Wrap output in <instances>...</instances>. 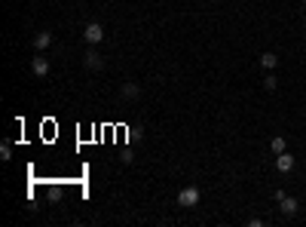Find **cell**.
Wrapping results in <instances>:
<instances>
[{
  "label": "cell",
  "instance_id": "6",
  "mask_svg": "<svg viewBox=\"0 0 306 227\" xmlns=\"http://www.w3.org/2000/svg\"><path fill=\"white\" fill-rule=\"evenodd\" d=\"M294 163H297V160H294V157H291L288 151L276 154V169H279V172H291V169H294Z\"/></svg>",
  "mask_w": 306,
  "mask_h": 227
},
{
  "label": "cell",
  "instance_id": "3",
  "mask_svg": "<svg viewBox=\"0 0 306 227\" xmlns=\"http://www.w3.org/2000/svg\"><path fill=\"white\" fill-rule=\"evenodd\" d=\"M31 74L34 77H46L49 74V59L46 55H34L31 59Z\"/></svg>",
  "mask_w": 306,
  "mask_h": 227
},
{
  "label": "cell",
  "instance_id": "11",
  "mask_svg": "<svg viewBox=\"0 0 306 227\" xmlns=\"http://www.w3.org/2000/svg\"><path fill=\"white\" fill-rule=\"evenodd\" d=\"M0 160H3V163H9V160H13V144H9V141H3V144H0Z\"/></svg>",
  "mask_w": 306,
  "mask_h": 227
},
{
  "label": "cell",
  "instance_id": "5",
  "mask_svg": "<svg viewBox=\"0 0 306 227\" xmlns=\"http://www.w3.org/2000/svg\"><path fill=\"white\" fill-rule=\"evenodd\" d=\"M83 65L89 68V71H101V65H104V59H101V55H98L92 46H89V49H86V55H83Z\"/></svg>",
  "mask_w": 306,
  "mask_h": 227
},
{
  "label": "cell",
  "instance_id": "10",
  "mask_svg": "<svg viewBox=\"0 0 306 227\" xmlns=\"http://www.w3.org/2000/svg\"><path fill=\"white\" fill-rule=\"evenodd\" d=\"M269 151H273V154H282V151H288V141L282 138V135H276V138L269 141Z\"/></svg>",
  "mask_w": 306,
  "mask_h": 227
},
{
  "label": "cell",
  "instance_id": "2",
  "mask_svg": "<svg viewBox=\"0 0 306 227\" xmlns=\"http://www.w3.org/2000/svg\"><path fill=\"white\" fill-rule=\"evenodd\" d=\"M83 37H86V43H89V46H98V43L104 40V28H101L98 22H89V25H86V31H83Z\"/></svg>",
  "mask_w": 306,
  "mask_h": 227
},
{
  "label": "cell",
  "instance_id": "1",
  "mask_svg": "<svg viewBox=\"0 0 306 227\" xmlns=\"http://www.w3.org/2000/svg\"><path fill=\"white\" fill-rule=\"evenodd\" d=\"M199 187H193V184H190V187H181L178 190V206L181 209H193V206H199Z\"/></svg>",
  "mask_w": 306,
  "mask_h": 227
},
{
  "label": "cell",
  "instance_id": "7",
  "mask_svg": "<svg viewBox=\"0 0 306 227\" xmlns=\"http://www.w3.org/2000/svg\"><path fill=\"white\" fill-rule=\"evenodd\" d=\"M279 209H282V215H285V218H291V215H297L300 203L294 200V197H285V200H279Z\"/></svg>",
  "mask_w": 306,
  "mask_h": 227
},
{
  "label": "cell",
  "instance_id": "8",
  "mask_svg": "<svg viewBox=\"0 0 306 227\" xmlns=\"http://www.w3.org/2000/svg\"><path fill=\"white\" fill-rule=\"evenodd\" d=\"M31 43H34V49H37V52H43V49L52 43V34H49V31H40V34H34Z\"/></svg>",
  "mask_w": 306,
  "mask_h": 227
},
{
  "label": "cell",
  "instance_id": "4",
  "mask_svg": "<svg viewBox=\"0 0 306 227\" xmlns=\"http://www.w3.org/2000/svg\"><path fill=\"white\" fill-rule=\"evenodd\" d=\"M120 95L126 98V101H138L141 98V83H132V80H126L120 86Z\"/></svg>",
  "mask_w": 306,
  "mask_h": 227
},
{
  "label": "cell",
  "instance_id": "9",
  "mask_svg": "<svg viewBox=\"0 0 306 227\" xmlns=\"http://www.w3.org/2000/svg\"><path fill=\"white\" fill-rule=\"evenodd\" d=\"M276 65H279V55H276V52H264V55H260V68H266V71H273Z\"/></svg>",
  "mask_w": 306,
  "mask_h": 227
},
{
  "label": "cell",
  "instance_id": "12",
  "mask_svg": "<svg viewBox=\"0 0 306 227\" xmlns=\"http://www.w3.org/2000/svg\"><path fill=\"white\" fill-rule=\"evenodd\" d=\"M276 86H279V77H273V74H269V77H264V89H266V92H273Z\"/></svg>",
  "mask_w": 306,
  "mask_h": 227
},
{
  "label": "cell",
  "instance_id": "13",
  "mask_svg": "<svg viewBox=\"0 0 306 227\" xmlns=\"http://www.w3.org/2000/svg\"><path fill=\"white\" fill-rule=\"evenodd\" d=\"M303 9H306V0H303Z\"/></svg>",
  "mask_w": 306,
  "mask_h": 227
}]
</instances>
